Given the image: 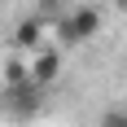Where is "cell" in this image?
Instances as JSON below:
<instances>
[{
    "label": "cell",
    "mask_w": 127,
    "mask_h": 127,
    "mask_svg": "<svg viewBox=\"0 0 127 127\" xmlns=\"http://www.w3.org/2000/svg\"><path fill=\"white\" fill-rule=\"evenodd\" d=\"M101 31V13L83 4V9H66L57 22H53V35H57V48H75V44H88L92 35Z\"/></svg>",
    "instance_id": "cell-1"
},
{
    "label": "cell",
    "mask_w": 127,
    "mask_h": 127,
    "mask_svg": "<svg viewBox=\"0 0 127 127\" xmlns=\"http://www.w3.org/2000/svg\"><path fill=\"white\" fill-rule=\"evenodd\" d=\"M26 75L35 88H53L57 75H62V48L57 44H44L39 53H31V66H26Z\"/></svg>",
    "instance_id": "cell-2"
},
{
    "label": "cell",
    "mask_w": 127,
    "mask_h": 127,
    "mask_svg": "<svg viewBox=\"0 0 127 127\" xmlns=\"http://www.w3.org/2000/svg\"><path fill=\"white\" fill-rule=\"evenodd\" d=\"M44 35H48V22L31 13V18H22V22H18V31H13V48H18V53H39L44 44H48Z\"/></svg>",
    "instance_id": "cell-3"
},
{
    "label": "cell",
    "mask_w": 127,
    "mask_h": 127,
    "mask_svg": "<svg viewBox=\"0 0 127 127\" xmlns=\"http://www.w3.org/2000/svg\"><path fill=\"white\" fill-rule=\"evenodd\" d=\"M39 96H44V88H35L31 79H26V83H13V88H9L13 114H35V110H39Z\"/></svg>",
    "instance_id": "cell-4"
},
{
    "label": "cell",
    "mask_w": 127,
    "mask_h": 127,
    "mask_svg": "<svg viewBox=\"0 0 127 127\" xmlns=\"http://www.w3.org/2000/svg\"><path fill=\"white\" fill-rule=\"evenodd\" d=\"M35 4H39V9H35V18H44L48 26H53V22L66 13V0H35Z\"/></svg>",
    "instance_id": "cell-5"
},
{
    "label": "cell",
    "mask_w": 127,
    "mask_h": 127,
    "mask_svg": "<svg viewBox=\"0 0 127 127\" xmlns=\"http://www.w3.org/2000/svg\"><path fill=\"white\" fill-rule=\"evenodd\" d=\"M101 127H127V110H105V114H101Z\"/></svg>",
    "instance_id": "cell-6"
},
{
    "label": "cell",
    "mask_w": 127,
    "mask_h": 127,
    "mask_svg": "<svg viewBox=\"0 0 127 127\" xmlns=\"http://www.w3.org/2000/svg\"><path fill=\"white\" fill-rule=\"evenodd\" d=\"M123 4H127V0H123Z\"/></svg>",
    "instance_id": "cell-7"
}]
</instances>
